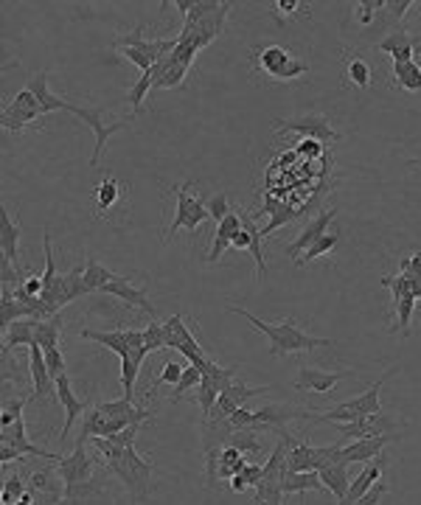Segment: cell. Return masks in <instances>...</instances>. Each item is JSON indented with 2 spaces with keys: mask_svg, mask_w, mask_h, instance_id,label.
I'll return each instance as SVG.
<instances>
[{
  "mask_svg": "<svg viewBox=\"0 0 421 505\" xmlns=\"http://www.w3.org/2000/svg\"><path fill=\"white\" fill-rule=\"evenodd\" d=\"M399 441V432L393 435H376V438H360V441H348L340 452V463L351 466V463H371L379 455H385V447Z\"/></svg>",
  "mask_w": 421,
  "mask_h": 505,
  "instance_id": "19",
  "label": "cell"
},
{
  "mask_svg": "<svg viewBox=\"0 0 421 505\" xmlns=\"http://www.w3.org/2000/svg\"><path fill=\"white\" fill-rule=\"evenodd\" d=\"M318 475H321V480H323L326 492H331V494L337 497V502H340V500L348 494L351 480H348V466H346V463H331V466L321 469Z\"/></svg>",
  "mask_w": 421,
  "mask_h": 505,
  "instance_id": "31",
  "label": "cell"
},
{
  "mask_svg": "<svg viewBox=\"0 0 421 505\" xmlns=\"http://www.w3.org/2000/svg\"><path fill=\"white\" fill-rule=\"evenodd\" d=\"M118 276L113 270H107L104 264H99L96 259L84 256V287H88V292H101L104 287H107L110 281H116Z\"/></svg>",
  "mask_w": 421,
  "mask_h": 505,
  "instance_id": "34",
  "label": "cell"
},
{
  "mask_svg": "<svg viewBox=\"0 0 421 505\" xmlns=\"http://www.w3.org/2000/svg\"><path fill=\"white\" fill-rule=\"evenodd\" d=\"M230 9H234V4H222L217 12H210L208 17L197 20V23H183V31L177 37L183 42H188V46H194L197 51L208 48L210 42H214L225 31V20H228Z\"/></svg>",
  "mask_w": 421,
  "mask_h": 505,
  "instance_id": "10",
  "label": "cell"
},
{
  "mask_svg": "<svg viewBox=\"0 0 421 505\" xmlns=\"http://www.w3.org/2000/svg\"><path fill=\"white\" fill-rule=\"evenodd\" d=\"M230 314H242V318L267 337L270 343V354L276 356V360H281V356H289V354H306V351H314V348H331L334 340H329V337H312L306 334L298 323H295V318H287L281 323H267L262 318H256V314H250L247 309H239V306H228Z\"/></svg>",
  "mask_w": 421,
  "mask_h": 505,
  "instance_id": "1",
  "label": "cell"
},
{
  "mask_svg": "<svg viewBox=\"0 0 421 505\" xmlns=\"http://www.w3.org/2000/svg\"><path fill=\"white\" fill-rule=\"evenodd\" d=\"M354 371H321L312 365H301L298 368V379H295V390L298 393H318V396H329L334 390V385L340 379H354Z\"/></svg>",
  "mask_w": 421,
  "mask_h": 505,
  "instance_id": "13",
  "label": "cell"
},
{
  "mask_svg": "<svg viewBox=\"0 0 421 505\" xmlns=\"http://www.w3.org/2000/svg\"><path fill=\"white\" fill-rule=\"evenodd\" d=\"M143 346H146V351H166L168 348V329H166V323H158V321H152L150 326L143 329Z\"/></svg>",
  "mask_w": 421,
  "mask_h": 505,
  "instance_id": "47",
  "label": "cell"
},
{
  "mask_svg": "<svg viewBox=\"0 0 421 505\" xmlns=\"http://www.w3.org/2000/svg\"><path fill=\"white\" fill-rule=\"evenodd\" d=\"M42 118H46V110H42L39 98L29 88L20 90L12 101H6L4 116H0L6 133H23L26 126H39Z\"/></svg>",
  "mask_w": 421,
  "mask_h": 505,
  "instance_id": "7",
  "label": "cell"
},
{
  "mask_svg": "<svg viewBox=\"0 0 421 505\" xmlns=\"http://www.w3.org/2000/svg\"><path fill=\"white\" fill-rule=\"evenodd\" d=\"M337 242H340V236H337V234H326L323 239H318V242H314L306 252H304V256L298 259V261H295V267H306L309 261H318V259H323V256H329V252L337 247Z\"/></svg>",
  "mask_w": 421,
  "mask_h": 505,
  "instance_id": "44",
  "label": "cell"
},
{
  "mask_svg": "<svg viewBox=\"0 0 421 505\" xmlns=\"http://www.w3.org/2000/svg\"><path fill=\"white\" fill-rule=\"evenodd\" d=\"M262 393H270V388L267 385L264 388H250V385L242 382V379H236L234 385L222 390V396L217 398L214 410H210V415L205 421H217V424L219 421H228L239 407H245V402H250L253 396H262Z\"/></svg>",
  "mask_w": 421,
  "mask_h": 505,
  "instance_id": "14",
  "label": "cell"
},
{
  "mask_svg": "<svg viewBox=\"0 0 421 505\" xmlns=\"http://www.w3.org/2000/svg\"><path fill=\"white\" fill-rule=\"evenodd\" d=\"M56 396H59V405L62 410H65V424H62V432H59V444L65 447L68 438H71V430L76 421L88 413V407H93V402H82V398H76L73 388H71V376H59L56 379Z\"/></svg>",
  "mask_w": 421,
  "mask_h": 505,
  "instance_id": "18",
  "label": "cell"
},
{
  "mask_svg": "<svg viewBox=\"0 0 421 505\" xmlns=\"http://www.w3.org/2000/svg\"><path fill=\"white\" fill-rule=\"evenodd\" d=\"M270 9H272V14H276L279 23H284V20H298V17H309L312 14V6L301 4V0H276V4H272Z\"/></svg>",
  "mask_w": 421,
  "mask_h": 505,
  "instance_id": "41",
  "label": "cell"
},
{
  "mask_svg": "<svg viewBox=\"0 0 421 505\" xmlns=\"http://www.w3.org/2000/svg\"><path fill=\"white\" fill-rule=\"evenodd\" d=\"M228 483H230V492H236V494H245V492L250 489L247 483H245V477H242V475H236L234 480H228Z\"/></svg>",
  "mask_w": 421,
  "mask_h": 505,
  "instance_id": "54",
  "label": "cell"
},
{
  "mask_svg": "<svg viewBox=\"0 0 421 505\" xmlns=\"http://www.w3.org/2000/svg\"><path fill=\"white\" fill-rule=\"evenodd\" d=\"M99 466H101L99 455L88 452V438L76 435L73 452L56 463V472H59L62 486H65V492H68V489H79V486H88V483H93V475H96Z\"/></svg>",
  "mask_w": 421,
  "mask_h": 505,
  "instance_id": "5",
  "label": "cell"
},
{
  "mask_svg": "<svg viewBox=\"0 0 421 505\" xmlns=\"http://www.w3.org/2000/svg\"><path fill=\"white\" fill-rule=\"evenodd\" d=\"M26 402H29V398H23V396L9 398V402L4 405V410H0V430H6V427L14 424V421L23 418V407H26Z\"/></svg>",
  "mask_w": 421,
  "mask_h": 505,
  "instance_id": "48",
  "label": "cell"
},
{
  "mask_svg": "<svg viewBox=\"0 0 421 505\" xmlns=\"http://www.w3.org/2000/svg\"><path fill=\"white\" fill-rule=\"evenodd\" d=\"M34 329H37V318H23L17 321L6 329V337H4V356H12V351L17 346H34Z\"/></svg>",
  "mask_w": 421,
  "mask_h": 505,
  "instance_id": "28",
  "label": "cell"
},
{
  "mask_svg": "<svg viewBox=\"0 0 421 505\" xmlns=\"http://www.w3.org/2000/svg\"><path fill=\"white\" fill-rule=\"evenodd\" d=\"M84 295H88V287H84V261H82L62 276V306L84 298Z\"/></svg>",
  "mask_w": 421,
  "mask_h": 505,
  "instance_id": "33",
  "label": "cell"
},
{
  "mask_svg": "<svg viewBox=\"0 0 421 505\" xmlns=\"http://www.w3.org/2000/svg\"><path fill=\"white\" fill-rule=\"evenodd\" d=\"M59 334H62V318L54 314L48 321H37V329H34V340L42 351H51V348H59Z\"/></svg>",
  "mask_w": 421,
  "mask_h": 505,
  "instance_id": "35",
  "label": "cell"
},
{
  "mask_svg": "<svg viewBox=\"0 0 421 505\" xmlns=\"http://www.w3.org/2000/svg\"><path fill=\"white\" fill-rule=\"evenodd\" d=\"M0 244H4V259L20 270V225L12 219L6 208H4V214H0Z\"/></svg>",
  "mask_w": 421,
  "mask_h": 505,
  "instance_id": "25",
  "label": "cell"
},
{
  "mask_svg": "<svg viewBox=\"0 0 421 505\" xmlns=\"http://www.w3.org/2000/svg\"><path fill=\"white\" fill-rule=\"evenodd\" d=\"M262 475H264V466H259L256 460H253V463H247V466L242 469V477H245V483H247V486H256V483L262 480Z\"/></svg>",
  "mask_w": 421,
  "mask_h": 505,
  "instance_id": "53",
  "label": "cell"
},
{
  "mask_svg": "<svg viewBox=\"0 0 421 505\" xmlns=\"http://www.w3.org/2000/svg\"><path fill=\"white\" fill-rule=\"evenodd\" d=\"M29 494V480L20 475V472H12L6 475L4 480V494H0V502L4 505H14L17 500H23Z\"/></svg>",
  "mask_w": 421,
  "mask_h": 505,
  "instance_id": "40",
  "label": "cell"
},
{
  "mask_svg": "<svg viewBox=\"0 0 421 505\" xmlns=\"http://www.w3.org/2000/svg\"><path fill=\"white\" fill-rule=\"evenodd\" d=\"M250 59H253V65H256L264 76H270L272 81H292V79L309 73V62L295 59L281 46H259L250 54Z\"/></svg>",
  "mask_w": 421,
  "mask_h": 505,
  "instance_id": "4",
  "label": "cell"
},
{
  "mask_svg": "<svg viewBox=\"0 0 421 505\" xmlns=\"http://www.w3.org/2000/svg\"><path fill=\"white\" fill-rule=\"evenodd\" d=\"M141 365L133 354L121 356V388H124V396L121 398H130L135 402V382H138V373H141Z\"/></svg>",
  "mask_w": 421,
  "mask_h": 505,
  "instance_id": "39",
  "label": "cell"
},
{
  "mask_svg": "<svg viewBox=\"0 0 421 505\" xmlns=\"http://www.w3.org/2000/svg\"><path fill=\"white\" fill-rule=\"evenodd\" d=\"M337 427V438L340 441H360V438H376V435H393L405 424L396 415L388 413H376V415H365L360 421H351V424H334Z\"/></svg>",
  "mask_w": 421,
  "mask_h": 505,
  "instance_id": "9",
  "label": "cell"
},
{
  "mask_svg": "<svg viewBox=\"0 0 421 505\" xmlns=\"http://www.w3.org/2000/svg\"><path fill=\"white\" fill-rule=\"evenodd\" d=\"M96 407L110 415V418H121L126 421V424H143V421H152V410L146 407H135V402H130V398H116V402H96Z\"/></svg>",
  "mask_w": 421,
  "mask_h": 505,
  "instance_id": "24",
  "label": "cell"
},
{
  "mask_svg": "<svg viewBox=\"0 0 421 505\" xmlns=\"http://www.w3.org/2000/svg\"><path fill=\"white\" fill-rule=\"evenodd\" d=\"M225 444L236 447L250 460L256 458V455H262V438H259V432H253V430H234V432L228 435Z\"/></svg>",
  "mask_w": 421,
  "mask_h": 505,
  "instance_id": "36",
  "label": "cell"
},
{
  "mask_svg": "<svg viewBox=\"0 0 421 505\" xmlns=\"http://www.w3.org/2000/svg\"><path fill=\"white\" fill-rule=\"evenodd\" d=\"M205 208H208V217L214 219L217 225L230 214V210H234V205H230V200H228L225 192H222V194H214L210 200H205Z\"/></svg>",
  "mask_w": 421,
  "mask_h": 505,
  "instance_id": "49",
  "label": "cell"
},
{
  "mask_svg": "<svg viewBox=\"0 0 421 505\" xmlns=\"http://www.w3.org/2000/svg\"><path fill=\"white\" fill-rule=\"evenodd\" d=\"M56 475L59 472H54V469H39V472H34L31 477H29V492L31 494H51L56 502L62 500V494H59V483H56Z\"/></svg>",
  "mask_w": 421,
  "mask_h": 505,
  "instance_id": "37",
  "label": "cell"
},
{
  "mask_svg": "<svg viewBox=\"0 0 421 505\" xmlns=\"http://www.w3.org/2000/svg\"><path fill=\"white\" fill-rule=\"evenodd\" d=\"M334 217H337V208H326V210H321V214L318 217H314L304 230H301V236L298 239H295L292 244H287V256L292 259V261H298L301 256H304V252L314 244V242H318V239H323L326 234H329V225L334 222Z\"/></svg>",
  "mask_w": 421,
  "mask_h": 505,
  "instance_id": "20",
  "label": "cell"
},
{
  "mask_svg": "<svg viewBox=\"0 0 421 505\" xmlns=\"http://www.w3.org/2000/svg\"><path fill=\"white\" fill-rule=\"evenodd\" d=\"M287 472H318V447L309 441H292L287 452Z\"/></svg>",
  "mask_w": 421,
  "mask_h": 505,
  "instance_id": "26",
  "label": "cell"
},
{
  "mask_svg": "<svg viewBox=\"0 0 421 505\" xmlns=\"http://www.w3.org/2000/svg\"><path fill=\"white\" fill-rule=\"evenodd\" d=\"M118 197H121V185H118V180H116V177H104V180L93 188V205H96V214H99V217L107 214L110 208H116Z\"/></svg>",
  "mask_w": 421,
  "mask_h": 505,
  "instance_id": "32",
  "label": "cell"
},
{
  "mask_svg": "<svg viewBox=\"0 0 421 505\" xmlns=\"http://www.w3.org/2000/svg\"><path fill=\"white\" fill-rule=\"evenodd\" d=\"M376 17H385V0H365V4H357L351 9V20L363 29H371Z\"/></svg>",
  "mask_w": 421,
  "mask_h": 505,
  "instance_id": "38",
  "label": "cell"
},
{
  "mask_svg": "<svg viewBox=\"0 0 421 505\" xmlns=\"http://www.w3.org/2000/svg\"><path fill=\"white\" fill-rule=\"evenodd\" d=\"M29 368H31V382H34V396L37 402H48V405H59V396H56V382L48 371L46 363V351H42L37 343L29 348Z\"/></svg>",
  "mask_w": 421,
  "mask_h": 505,
  "instance_id": "15",
  "label": "cell"
},
{
  "mask_svg": "<svg viewBox=\"0 0 421 505\" xmlns=\"http://www.w3.org/2000/svg\"><path fill=\"white\" fill-rule=\"evenodd\" d=\"M346 79L360 90H368L374 84V71L360 51H346Z\"/></svg>",
  "mask_w": 421,
  "mask_h": 505,
  "instance_id": "30",
  "label": "cell"
},
{
  "mask_svg": "<svg viewBox=\"0 0 421 505\" xmlns=\"http://www.w3.org/2000/svg\"><path fill=\"white\" fill-rule=\"evenodd\" d=\"M281 489H284V497H287V494H298V497H301V505H306V502H304V494H306V492H326V486H323V480H321L318 472H287Z\"/></svg>",
  "mask_w": 421,
  "mask_h": 505,
  "instance_id": "27",
  "label": "cell"
},
{
  "mask_svg": "<svg viewBox=\"0 0 421 505\" xmlns=\"http://www.w3.org/2000/svg\"><path fill=\"white\" fill-rule=\"evenodd\" d=\"M391 88L405 90V93H421V65H418V59L391 68Z\"/></svg>",
  "mask_w": 421,
  "mask_h": 505,
  "instance_id": "29",
  "label": "cell"
},
{
  "mask_svg": "<svg viewBox=\"0 0 421 505\" xmlns=\"http://www.w3.org/2000/svg\"><path fill=\"white\" fill-rule=\"evenodd\" d=\"M418 9L416 0H385V17H388V26L399 29L408 20V14Z\"/></svg>",
  "mask_w": 421,
  "mask_h": 505,
  "instance_id": "45",
  "label": "cell"
},
{
  "mask_svg": "<svg viewBox=\"0 0 421 505\" xmlns=\"http://www.w3.org/2000/svg\"><path fill=\"white\" fill-rule=\"evenodd\" d=\"M376 51L388 54L393 59V65H405V62H413L416 56H421V37L408 31L405 26H399V29H391L376 42Z\"/></svg>",
  "mask_w": 421,
  "mask_h": 505,
  "instance_id": "11",
  "label": "cell"
},
{
  "mask_svg": "<svg viewBox=\"0 0 421 505\" xmlns=\"http://www.w3.org/2000/svg\"><path fill=\"white\" fill-rule=\"evenodd\" d=\"M388 460H391L388 455H379L376 460L365 463L363 472L351 480L348 494L340 500V505H357V500H360L363 494H368V492L374 489V483H376V480H382V472H385V466H388Z\"/></svg>",
  "mask_w": 421,
  "mask_h": 505,
  "instance_id": "22",
  "label": "cell"
},
{
  "mask_svg": "<svg viewBox=\"0 0 421 505\" xmlns=\"http://www.w3.org/2000/svg\"><path fill=\"white\" fill-rule=\"evenodd\" d=\"M152 71H146V73H141L138 79H135V84L130 90H126V101H130V107H133V118L141 113V104L146 101V93L152 90Z\"/></svg>",
  "mask_w": 421,
  "mask_h": 505,
  "instance_id": "42",
  "label": "cell"
},
{
  "mask_svg": "<svg viewBox=\"0 0 421 505\" xmlns=\"http://www.w3.org/2000/svg\"><path fill=\"white\" fill-rule=\"evenodd\" d=\"M166 329H168V348L180 351L185 360H188V365H200L202 360H208L202 346L194 340V334L188 331L183 314H172V318L166 321Z\"/></svg>",
  "mask_w": 421,
  "mask_h": 505,
  "instance_id": "16",
  "label": "cell"
},
{
  "mask_svg": "<svg viewBox=\"0 0 421 505\" xmlns=\"http://www.w3.org/2000/svg\"><path fill=\"white\" fill-rule=\"evenodd\" d=\"M46 363H48V371H51V376H54V382H56L59 376H65V373H68V363H65V356H62L59 348L46 351Z\"/></svg>",
  "mask_w": 421,
  "mask_h": 505,
  "instance_id": "51",
  "label": "cell"
},
{
  "mask_svg": "<svg viewBox=\"0 0 421 505\" xmlns=\"http://www.w3.org/2000/svg\"><path fill=\"white\" fill-rule=\"evenodd\" d=\"M192 188H194L192 180H185L183 185H175L177 205H175V217H172V225H168V230H166L163 242H172V236L177 234L180 227L188 230V234H194V230H197L205 219H210V217H208V208H205V200L194 197Z\"/></svg>",
  "mask_w": 421,
  "mask_h": 505,
  "instance_id": "6",
  "label": "cell"
},
{
  "mask_svg": "<svg viewBox=\"0 0 421 505\" xmlns=\"http://www.w3.org/2000/svg\"><path fill=\"white\" fill-rule=\"evenodd\" d=\"M242 222H245V210H242V208H234V210H230V214L217 225L214 242H210V250H208V256H205L208 264H217V261L222 259V252H225L228 247H234V239H236V234L242 230Z\"/></svg>",
  "mask_w": 421,
  "mask_h": 505,
  "instance_id": "21",
  "label": "cell"
},
{
  "mask_svg": "<svg viewBox=\"0 0 421 505\" xmlns=\"http://www.w3.org/2000/svg\"><path fill=\"white\" fill-rule=\"evenodd\" d=\"M396 373H399V365L388 368L365 393L348 398V402L334 405V407L326 410V413H309V410H304L301 418H304V421H314V424H351V421H360V418H365V415L382 413V405H379V390H382L388 379L396 376Z\"/></svg>",
  "mask_w": 421,
  "mask_h": 505,
  "instance_id": "2",
  "label": "cell"
},
{
  "mask_svg": "<svg viewBox=\"0 0 421 505\" xmlns=\"http://www.w3.org/2000/svg\"><path fill=\"white\" fill-rule=\"evenodd\" d=\"M65 113H73L76 118H82L93 130L96 146H93V155H90V168H96L99 160H101V155H104V150H107V141L116 133L126 130V121H110L107 124V121H104V110L101 107H79V104H71V101H68V110Z\"/></svg>",
  "mask_w": 421,
  "mask_h": 505,
  "instance_id": "8",
  "label": "cell"
},
{
  "mask_svg": "<svg viewBox=\"0 0 421 505\" xmlns=\"http://www.w3.org/2000/svg\"><path fill=\"white\" fill-rule=\"evenodd\" d=\"M272 124H276L279 133H298V135H306V138L318 141V143H334V141L343 138V135L337 133L334 126L329 124L326 116H304V118H292V121L276 118Z\"/></svg>",
  "mask_w": 421,
  "mask_h": 505,
  "instance_id": "12",
  "label": "cell"
},
{
  "mask_svg": "<svg viewBox=\"0 0 421 505\" xmlns=\"http://www.w3.org/2000/svg\"><path fill=\"white\" fill-rule=\"evenodd\" d=\"M301 214L295 208H289V205H284V208H279V217H272L270 222H267V227L262 230V236H270L272 230L276 227H281V225H287V222H292V219H298Z\"/></svg>",
  "mask_w": 421,
  "mask_h": 505,
  "instance_id": "50",
  "label": "cell"
},
{
  "mask_svg": "<svg viewBox=\"0 0 421 505\" xmlns=\"http://www.w3.org/2000/svg\"><path fill=\"white\" fill-rule=\"evenodd\" d=\"M0 441H4V447L17 449L23 458H42V460H51V463H59L62 458H65L62 452H51V449H46V447L34 444V441L26 435V421H23V418L14 421L12 427L0 430Z\"/></svg>",
  "mask_w": 421,
  "mask_h": 505,
  "instance_id": "17",
  "label": "cell"
},
{
  "mask_svg": "<svg viewBox=\"0 0 421 505\" xmlns=\"http://www.w3.org/2000/svg\"><path fill=\"white\" fill-rule=\"evenodd\" d=\"M104 469L113 472L121 483H124V489L130 492V497L135 502H143L146 497H150L152 492V477H155V463L152 460H146L143 455H138L135 447H126L118 458L107 460V463H101Z\"/></svg>",
  "mask_w": 421,
  "mask_h": 505,
  "instance_id": "3",
  "label": "cell"
},
{
  "mask_svg": "<svg viewBox=\"0 0 421 505\" xmlns=\"http://www.w3.org/2000/svg\"><path fill=\"white\" fill-rule=\"evenodd\" d=\"M101 292L116 295V298H121L126 306L141 309V312L150 314V318H155V306L150 304V298H146V289H143V287H135L130 276H118L116 281H110V284L104 287Z\"/></svg>",
  "mask_w": 421,
  "mask_h": 505,
  "instance_id": "23",
  "label": "cell"
},
{
  "mask_svg": "<svg viewBox=\"0 0 421 505\" xmlns=\"http://www.w3.org/2000/svg\"><path fill=\"white\" fill-rule=\"evenodd\" d=\"M200 382H202V371L197 368V365H185V371H183V379L180 382L172 388V398H168V402L172 405H177L180 398L188 393V390H194V388H200Z\"/></svg>",
  "mask_w": 421,
  "mask_h": 505,
  "instance_id": "46",
  "label": "cell"
},
{
  "mask_svg": "<svg viewBox=\"0 0 421 505\" xmlns=\"http://www.w3.org/2000/svg\"><path fill=\"white\" fill-rule=\"evenodd\" d=\"M183 371H185V365L183 363H166L163 365V371L152 379V385L146 388V393H143V398H152L155 396V390H158V385H177L180 379H183Z\"/></svg>",
  "mask_w": 421,
  "mask_h": 505,
  "instance_id": "43",
  "label": "cell"
},
{
  "mask_svg": "<svg viewBox=\"0 0 421 505\" xmlns=\"http://www.w3.org/2000/svg\"><path fill=\"white\" fill-rule=\"evenodd\" d=\"M385 494H388V483H385V477H382V480L374 483V489H371L368 494H363L360 500H357V505H379Z\"/></svg>",
  "mask_w": 421,
  "mask_h": 505,
  "instance_id": "52",
  "label": "cell"
}]
</instances>
